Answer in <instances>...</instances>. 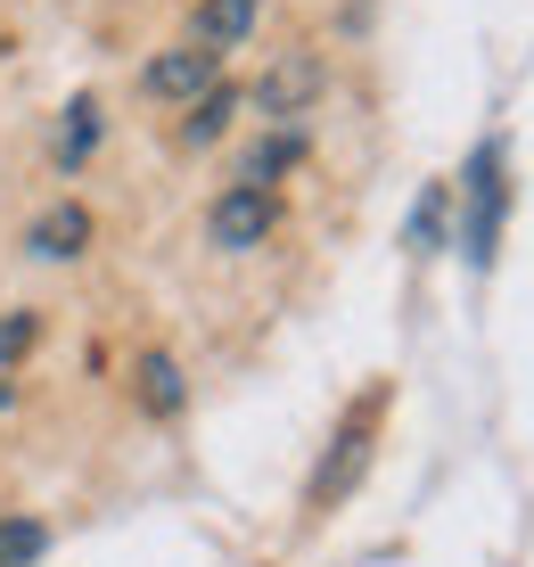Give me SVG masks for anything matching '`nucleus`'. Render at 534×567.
Masks as SVG:
<instances>
[{"label": "nucleus", "instance_id": "2", "mask_svg": "<svg viewBox=\"0 0 534 567\" xmlns=\"http://www.w3.org/2000/svg\"><path fill=\"white\" fill-rule=\"evenodd\" d=\"M493 239H502V148H477V165H469V264H493Z\"/></svg>", "mask_w": 534, "mask_h": 567}, {"label": "nucleus", "instance_id": "3", "mask_svg": "<svg viewBox=\"0 0 534 567\" xmlns=\"http://www.w3.org/2000/svg\"><path fill=\"white\" fill-rule=\"evenodd\" d=\"M271 223H280L271 189H247V182H239V189H230L223 206H214V223H206V230H214V247H255V239H264Z\"/></svg>", "mask_w": 534, "mask_h": 567}, {"label": "nucleus", "instance_id": "1", "mask_svg": "<svg viewBox=\"0 0 534 567\" xmlns=\"http://www.w3.org/2000/svg\"><path fill=\"white\" fill-rule=\"evenodd\" d=\"M379 412H387V395H362V403L346 412L338 453H329L321 477H312V511H338V502L353 494V477H362V461H370V436H379Z\"/></svg>", "mask_w": 534, "mask_h": 567}, {"label": "nucleus", "instance_id": "5", "mask_svg": "<svg viewBox=\"0 0 534 567\" xmlns=\"http://www.w3.org/2000/svg\"><path fill=\"white\" fill-rule=\"evenodd\" d=\"M247 17H255V0H206V9H197V50L223 58V42L247 33Z\"/></svg>", "mask_w": 534, "mask_h": 567}, {"label": "nucleus", "instance_id": "6", "mask_svg": "<svg viewBox=\"0 0 534 567\" xmlns=\"http://www.w3.org/2000/svg\"><path fill=\"white\" fill-rule=\"evenodd\" d=\"M74 239H91V214L83 206H58L42 230H33V247H42V256H74Z\"/></svg>", "mask_w": 534, "mask_h": 567}, {"label": "nucleus", "instance_id": "4", "mask_svg": "<svg viewBox=\"0 0 534 567\" xmlns=\"http://www.w3.org/2000/svg\"><path fill=\"white\" fill-rule=\"evenodd\" d=\"M214 66H223V58L189 42V50H173V58H156V66H148V91H156V100H189V91L214 83Z\"/></svg>", "mask_w": 534, "mask_h": 567}, {"label": "nucleus", "instance_id": "7", "mask_svg": "<svg viewBox=\"0 0 534 567\" xmlns=\"http://www.w3.org/2000/svg\"><path fill=\"white\" fill-rule=\"evenodd\" d=\"M42 551V526H17V518H0V567H17V559H33Z\"/></svg>", "mask_w": 534, "mask_h": 567}, {"label": "nucleus", "instance_id": "8", "mask_svg": "<svg viewBox=\"0 0 534 567\" xmlns=\"http://www.w3.org/2000/svg\"><path fill=\"white\" fill-rule=\"evenodd\" d=\"M25 338H33V321H0V354H17Z\"/></svg>", "mask_w": 534, "mask_h": 567}]
</instances>
